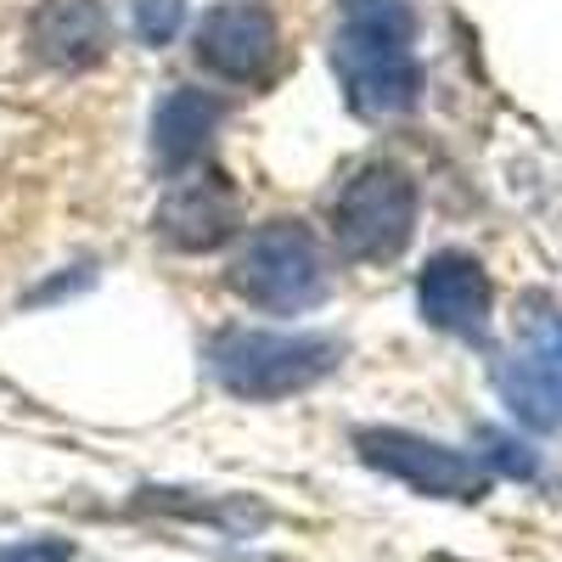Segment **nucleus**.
<instances>
[{"instance_id": "obj_3", "label": "nucleus", "mask_w": 562, "mask_h": 562, "mask_svg": "<svg viewBox=\"0 0 562 562\" xmlns=\"http://www.w3.org/2000/svg\"><path fill=\"white\" fill-rule=\"evenodd\" d=\"M231 288H237V299H248L270 315L315 310L326 299L321 243L299 220H270L243 243V254L231 259Z\"/></svg>"}, {"instance_id": "obj_11", "label": "nucleus", "mask_w": 562, "mask_h": 562, "mask_svg": "<svg viewBox=\"0 0 562 562\" xmlns=\"http://www.w3.org/2000/svg\"><path fill=\"white\" fill-rule=\"evenodd\" d=\"M220 124H225V102L214 97V90H192V85L169 90V97L158 102V113H153V164H158V175L198 169V158L209 153Z\"/></svg>"}, {"instance_id": "obj_1", "label": "nucleus", "mask_w": 562, "mask_h": 562, "mask_svg": "<svg viewBox=\"0 0 562 562\" xmlns=\"http://www.w3.org/2000/svg\"><path fill=\"white\" fill-rule=\"evenodd\" d=\"M411 0H344V29L333 40V68L360 119L411 113L422 97Z\"/></svg>"}, {"instance_id": "obj_13", "label": "nucleus", "mask_w": 562, "mask_h": 562, "mask_svg": "<svg viewBox=\"0 0 562 562\" xmlns=\"http://www.w3.org/2000/svg\"><path fill=\"white\" fill-rule=\"evenodd\" d=\"M479 445H484V467H495V473H506V479H535V450L529 445H518L512 434H495V428H484L479 434Z\"/></svg>"}, {"instance_id": "obj_10", "label": "nucleus", "mask_w": 562, "mask_h": 562, "mask_svg": "<svg viewBox=\"0 0 562 562\" xmlns=\"http://www.w3.org/2000/svg\"><path fill=\"white\" fill-rule=\"evenodd\" d=\"M29 45L40 52V63H52L63 74L97 68L113 45L108 7L102 0H40L29 18Z\"/></svg>"}, {"instance_id": "obj_5", "label": "nucleus", "mask_w": 562, "mask_h": 562, "mask_svg": "<svg viewBox=\"0 0 562 562\" xmlns=\"http://www.w3.org/2000/svg\"><path fill=\"white\" fill-rule=\"evenodd\" d=\"M495 383L518 422H529L540 434L562 428V310H551L546 299L524 304L518 344L501 360Z\"/></svg>"}, {"instance_id": "obj_14", "label": "nucleus", "mask_w": 562, "mask_h": 562, "mask_svg": "<svg viewBox=\"0 0 562 562\" xmlns=\"http://www.w3.org/2000/svg\"><path fill=\"white\" fill-rule=\"evenodd\" d=\"M0 562H74V540H57V535L12 540V546H0Z\"/></svg>"}, {"instance_id": "obj_8", "label": "nucleus", "mask_w": 562, "mask_h": 562, "mask_svg": "<svg viewBox=\"0 0 562 562\" xmlns=\"http://www.w3.org/2000/svg\"><path fill=\"white\" fill-rule=\"evenodd\" d=\"M153 225L175 254H214L237 237V186L225 180V169H186V180L164 192Z\"/></svg>"}, {"instance_id": "obj_12", "label": "nucleus", "mask_w": 562, "mask_h": 562, "mask_svg": "<svg viewBox=\"0 0 562 562\" xmlns=\"http://www.w3.org/2000/svg\"><path fill=\"white\" fill-rule=\"evenodd\" d=\"M130 12H135V34H140V45L164 52V45L180 34V23H186V0H130Z\"/></svg>"}, {"instance_id": "obj_4", "label": "nucleus", "mask_w": 562, "mask_h": 562, "mask_svg": "<svg viewBox=\"0 0 562 562\" xmlns=\"http://www.w3.org/2000/svg\"><path fill=\"white\" fill-rule=\"evenodd\" d=\"M416 186L400 164H366L344 180L333 203V237L355 265H389L411 248Z\"/></svg>"}, {"instance_id": "obj_6", "label": "nucleus", "mask_w": 562, "mask_h": 562, "mask_svg": "<svg viewBox=\"0 0 562 562\" xmlns=\"http://www.w3.org/2000/svg\"><path fill=\"white\" fill-rule=\"evenodd\" d=\"M355 450L366 467L411 484L416 495H439V501H479L490 490V467L467 450H450L439 439H422L405 428H360Z\"/></svg>"}, {"instance_id": "obj_9", "label": "nucleus", "mask_w": 562, "mask_h": 562, "mask_svg": "<svg viewBox=\"0 0 562 562\" xmlns=\"http://www.w3.org/2000/svg\"><path fill=\"white\" fill-rule=\"evenodd\" d=\"M416 304H422V321L439 326L450 338H467L479 344L490 333V310H495V288L473 254H434L428 270L416 276Z\"/></svg>"}, {"instance_id": "obj_7", "label": "nucleus", "mask_w": 562, "mask_h": 562, "mask_svg": "<svg viewBox=\"0 0 562 562\" xmlns=\"http://www.w3.org/2000/svg\"><path fill=\"white\" fill-rule=\"evenodd\" d=\"M198 63L225 85L265 90L281 68V29L259 0H225L198 23Z\"/></svg>"}, {"instance_id": "obj_2", "label": "nucleus", "mask_w": 562, "mask_h": 562, "mask_svg": "<svg viewBox=\"0 0 562 562\" xmlns=\"http://www.w3.org/2000/svg\"><path fill=\"white\" fill-rule=\"evenodd\" d=\"M209 360H214V378L225 394L288 400V394L315 389L321 378H333V366L344 360V344L321 338V333H220Z\"/></svg>"}]
</instances>
